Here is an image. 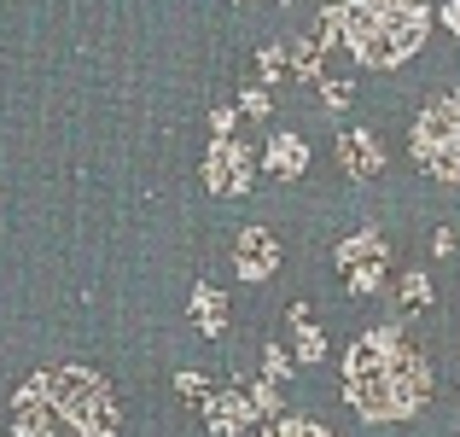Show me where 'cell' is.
<instances>
[{
  "label": "cell",
  "instance_id": "30bf717a",
  "mask_svg": "<svg viewBox=\"0 0 460 437\" xmlns=\"http://www.w3.org/2000/svg\"><path fill=\"white\" fill-rule=\"evenodd\" d=\"M262 164H269V175H280V181H297L309 169V146H304V135H274L269 140V152H262Z\"/></svg>",
  "mask_w": 460,
  "mask_h": 437
},
{
  "label": "cell",
  "instance_id": "277c9868",
  "mask_svg": "<svg viewBox=\"0 0 460 437\" xmlns=\"http://www.w3.org/2000/svg\"><path fill=\"white\" fill-rule=\"evenodd\" d=\"M414 164L431 169L438 181H460V88L455 94H438L426 111L414 117Z\"/></svg>",
  "mask_w": 460,
  "mask_h": 437
},
{
  "label": "cell",
  "instance_id": "9a60e30c",
  "mask_svg": "<svg viewBox=\"0 0 460 437\" xmlns=\"http://www.w3.org/2000/svg\"><path fill=\"white\" fill-rule=\"evenodd\" d=\"M175 391L187 397L192 408H199V403H204V391H210V379H204V373H175Z\"/></svg>",
  "mask_w": 460,
  "mask_h": 437
},
{
  "label": "cell",
  "instance_id": "52a82bcc",
  "mask_svg": "<svg viewBox=\"0 0 460 437\" xmlns=\"http://www.w3.org/2000/svg\"><path fill=\"white\" fill-rule=\"evenodd\" d=\"M257 415H262V408H257V391H239V385H210V391H204V403H199V420L216 437L251 432V420H257Z\"/></svg>",
  "mask_w": 460,
  "mask_h": 437
},
{
  "label": "cell",
  "instance_id": "6da1fadb",
  "mask_svg": "<svg viewBox=\"0 0 460 437\" xmlns=\"http://www.w3.org/2000/svg\"><path fill=\"white\" fill-rule=\"evenodd\" d=\"M117 420L111 385L88 368L35 373L12 397V437H117Z\"/></svg>",
  "mask_w": 460,
  "mask_h": 437
},
{
  "label": "cell",
  "instance_id": "7a4b0ae2",
  "mask_svg": "<svg viewBox=\"0 0 460 437\" xmlns=\"http://www.w3.org/2000/svg\"><path fill=\"white\" fill-rule=\"evenodd\" d=\"M344 397L361 420H408L431 397V368L396 326H373L344 361Z\"/></svg>",
  "mask_w": 460,
  "mask_h": 437
},
{
  "label": "cell",
  "instance_id": "8fae6325",
  "mask_svg": "<svg viewBox=\"0 0 460 437\" xmlns=\"http://www.w3.org/2000/svg\"><path fill=\"white\" fill-rule=\"evenodd\" d=\"M192 315H199V333L204 338H222L227 303H222V291H216V286H192Z\"/></svg>",
  "mask_w": 460,
  "mask_h": 437
},
{
  "label": "cell",
  "instance_id": "44dd1931",
  "mask_svg": "<svg viewBox=\"0 0 460 437\" xmlns=\"http://www.w3.org/2000/svg\"><path fill=\"white\" fill-rule=\"evenodd\" d=\"M431 251H438V257H449V251H455V227H438V245H431Z\"/></svg>",
  "mask_w": 460,
  "mask_h": 437
},
{
  "label": "cell",
  "instance_id": "7402d4cb",
  "mask_svg": "<svg viewBox=\"0 0 460 437\" xmlns=\"http://www.w3.org/2000/svg\"><path fill=\"white\" fill-rule=\"evenodd\" d=\"M443 23H449V30L460 35V0H449V6H443Z\"/></svg>",
  "mask_w": 460,
  "mask_h": 437
},
{
  "label": "cell",
  "instance_id": "5bb4252c",
  "mask_svg": "<svg viewBox=\"0 0 460 437\" xmlns=\"http://www.w3.org/2000/svg\"><path fill=\"white\" fill-rule=\"evenodd\" d=\"M286 58H292L286 47H262V82H269V88L286 76Z\"/></svg>",
  "mask_w": 460,
  "mask_h": 437
},
{
  "label": "cell",
  "instance_id": "ba28073f",
  "mask_svg": "<svg viewBox=\"0 0 460 437\" xmlns=\"http://www.w3.org/2000/svg\"><path fill=\"white\" fill-rule=\"evenodd\" d=\"M338 164H344L349 181H379L385 175V146L373 129H344V140H338Z\"/></svg>",
  "mask_w": 460,
  "mask_h": 437
},
{
  "label": "cell",
  "instance_id": "e0dca14e",
  "mask_svg": "<svg viewBox=\"0 0 460 437\" xmlns=\"http://www.w3.org/2000/svg\"><path fill=\"white\" fill-rule=\"evenodd\" d=\"M321 100H326V111H344L349 105V82H321Z\"/></svg>",
  "mask_w": 460,
  "mask_h": 437
},
{
  "label": "cell",
  "instance_id": "2e32d148",
  "mask_svg": "<svg viewBox=\"0 0 460 437\" xmlns=\"http://www.w3.org/2000/svg\"><path fill=\"white\" fill-rule=\"evenodd\" d=\"M326 356V344H321V333L304 321V333H297V361H321Z\"/></svg>",
  "mask_w": 460,
  "mask_h": 437
},
{
  "label": "cell",
  "instance_id": "9c48e42d",
  "mask_svg": "<svg viewBox=\"0 0 460 437\" xmlns=\"http://www.w3.org/2000/svg\"><path fill=\"white\" fill-rule=\"evenodd\" d=\"M234 269H239V281H269L280 269V245H274L269 227H245L234 239Z\"/></svg>",
  "mask_w": 460,
  "mask_h": 437
},
{
  "label": "cell",
  "instance_id": "3957f363",
  "mask_svg": "<svg viewBox=\"0 0 460 437\" xmlns=\"http://www.w3.org/2000/svg\"><path fill=\"white\" fill-rule=\"evenodd\" d=\"M431 30V0H344L338 35L367 70H396L420 53Z\"/></svg>",
  "mask_w": 460,
  "mask_h": 437
},
{
  "label": "cell",
  "instance_id": "d6986e66",
  "mask_svg": "<svg viewBox=\"0 0 460 437\" xmlns=\"http://www.w3.org/2000/svg\"><path fill=\"white\" fill-rule=\"evenodd\" d=\"M262 368H269V379H274V385L286 379V356H280V344H269V350H262Z\"/></svg>",
  "mask_w": 460,
  "mask_h": 437
},
{
  "label": "cell",
  "instance_id": "8992f818",
  "mask_svg": "<svg viewBox=\"0 0 460 437\" xmlns=\"http://www.w3.org/2000/svg\"><path fill=\"white\" fill-rule=\"evenodd\" d=\"M251 181H257V152L234 135H216L210 152H204V187L216 199H245Z\"/></svg>",
  "mask_w": 460,
  "mask_h": 437
},
{
  "label": "cell",
  "instance_id": "ac0fdd59",
  "mask_svg": "<svg viewBox=\"0 0 460 437\" xmlns=\"http://www.w3.org/2000/svg\"><path fill=\"white\" fill-rule=\"evenodd\" d=\"M245 117H269V82H262V88H245Z\"/></svg>",
  "mask_w": 460,
  "mask_h": 437
},
{
  "label": "cell",
  "instance_id": "5b68a950",
  "mask_svg": "<svg viewBox=\"0 0 460 437\" xmlns=\"http://www.w3.org/2000/svg\"><path fill=\"white\" fill-rule=\"evenodd\" d=\"M332 269L344 274L349 298H373V291H385V274H391V245H385V234L361 227L332 251Z\"/></svg>",
  "mask_w": 460,
  "mask_h": 437
},
{
  "label": "cell",
  "instance_id": "ffe728a7",
  "mask_svg": "<svg viewBox=\"0 0 460 437\" xmlns=\"http://www.w3.org/2000/svg\"><path fill=\"white\" fill-rule=\"evenodd\" d=\"M210 129H216V135H234V111H227V105H216V117H210Z\"/></svg>",
  "mask_w": 460,
  "mask_h": 437
},
{
  "label": "cell",
  "instance_id": "7c38bea8",
  "mask_svg": "<svg viewBox=\"0 0 460 437\" xmlns=\"http://www.w3.org/2000/svg\"><path fill=\"white\" fill-rule=\"evenodd\" d=\"M257 437H326L314 420H274L269 432H257Z\"/></svg>",
  "mask_w": 460,
  "mask_h": 437
},
{
  "label": "cell",
  "instance_id": "4fadbf2b",
  "mask_svg": "<svg viewBox=\"0 0 460 437\" xmlns=\"http://www.w3.org/2000/svg\"><path fill=\"white\" fill-rule=\"evenodd\" d=\"M402 303H408V309H426V303H431V281H426V274H402Z\"/></svg>",
  "mask_w": 460,
  "mask_h": 437
}]
</instances>
